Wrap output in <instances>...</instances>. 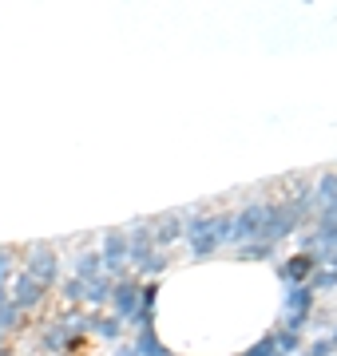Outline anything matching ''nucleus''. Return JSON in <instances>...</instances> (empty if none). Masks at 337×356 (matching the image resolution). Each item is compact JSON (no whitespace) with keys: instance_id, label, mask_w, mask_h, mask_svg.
Segmentation results:
<instances>
[{"instance_id":"nucleus-14","label":"nucleus","mask_w":337,"mask_h":356,"mask_svg":"<svg viewBox=\"0 0 337 356\" xmlns=\"http://www.w3.org/2000/svg\"><path fill=\"white\" fill-rule=\"evenodd\" d=\"M0 356H4V353H0Z\"/></svg>"},{"instance_id":"nucleus-3","label":"nucleus","mask_w":337,"mask_h":356,"mask_svg":"<svg viewBox=\"0 0 337 356\" xmlns=\"http://www.w3.org/2000/svg\"><path fill=\"white\" fill-rule=\"evenodd\" d=\"M266 229V206H250L238 214V226L230 229V238H258Z\"/></svg>"},{"instance_id":"nucleus-9","label":"nucleus","mask_w":337,"mask_h":356,"mask_svg":"<svg viewBox=\"0 0 337 356\" xmlns=\"http://www.w3.org/2000/svg\"><path fill=\"white\" fill-rule=\"evenodd\" d=\"M306 269H310V257H298V261H290V266H285V277L298 281L301 273H306Z\"/></svg>"},{"instance_id":"nucleus-5","label":"nucleus","mask_w":337,"mask_h":356,"mask_svg":"<svg viewBox=\"0 0 337 356\" xmlns=\"http://www.w3.org/2000/svg\"><path fill=\"white\" fill-rule=\"evenodd\" d=\"M131 356H167V348L151 337V329H143V337H139V344L131 348Z\"/></svg>"},{"instance_id":"nucleus-8","label":"nucleus","mask_w":337,"mask_h":356,"mask_svg":"<svg viewBox=\"0 0 337 356\" xmlns=\"http://www.w3.org/2000/svg\"><path fill=\"white\" fill-rule=\"evenodd\" d=\"M274 348H278V341H274V337H266V341H258L246 356H274Z\"/></svg>"},{"instance_id":"nucleus-12","label":"nucleus","mask_w":337,"mask_h":356,"mask_svg":"<svg viewBox=\"0 0 337 356\" xmlns=\"http://www.w3.org/2000/svg\"><path fill=\"white\" fill-rule=\"evenodd\" d=\"M329 348H334L329 341H318V344H310V348H306V356H329Z\"/></svg>"},{"instance_id":"nucleus-13","label":"nucleus","mask_w":337,"mask_h":356,"mask_svg":"<svg viewBox=\"0 0 337 356\" xmlns=\"http://www.w3.org/2000/svg\"><path fill=\"white\" fill-rule=\"evenodd\" d=\"M329 344H337V332H334V341H329Z\"/></svg>"},{"instance_id":"nucleus-1","label":"nucleus","mask_w":337,"mask_h":356,"mask_svg":"<svg viewBox=\"0 0 337 356\" xmlns=\"http://www.w3.org/2000/svg\"><path fill=\"white\" fill-rule=\"evenodd\" d=\"M187 238H191V250L198 257H207L222 238H230V218H214V222H195L187 226Z\"/></svg>"},{"instance_id":"nucleus-7","label":"nucleus","mask_w":337,"mask_h":356,"mask_svg":"<svg viewBox=\"0 0 337 356\" xmlns=\"http://www.w3.org/2000/svg\"><path fill=\"white\" fill-rule=\"evenodd\" d=\"M119 254H127V238H123V234H111V238H107V250H104V261L116 266Z\"/></svg>"},{"instance_id":"nucleus-2","label":"nucleus","mask_w":337,"mask_h":356,"mask_svg":"<svg viewBox=\"0 0 337 356\" xmlns=\"http://www.w3.org/2000/svg\"><path fill=\"white\" fill-rule=\"evenodd\" d=\"M310 305H313V289L310 285H298V289H290V297H285V309H290V332H298L301 325H306V317H310Z\"/></svg>"},{"instance_id":"nucleus-11","label":"nucleus","mask_w":337,"mask_h":356,"mask_svg":"<svg viewBox=\"0 0 337 356\" xmlns=\"http://www.w3.org/2000/svg\"><path fill=\"white\" fill-rule=\"evenodd\" d=\"M100 269V254H88L84 261H79V277H88V273H95Z\"/></svg>"},{"instance_id":"nucleus-6","label":"nucleus","mask_w":337,"mask_h":356,"mask_svg":"<svg viewBox=\"0 0 337 356\" xmlns=\"http://www.w3.org/2000/svg\"><path fill=\"white\" fill-rule=\"evenodd\" d=\"M20 305H36L40 301V281L36 277H20V293H16Z\"/></svg>"},{"instance_id":"nucleus-4","label":"nucleus","mask_w":337,"mask_h":356,"mask_svg":"<svg viewBox=\"0 0 337 356\" xmlns=\"http://www.w3.org/2000/svg\"><path fill=\"white\" fill-rule=\"evenodd\" d=\"M111 301H116V309H119V313H127V317L139 313V289H135V285H116Z\"/></svg>"},{"instance_id":"nucleus-15","label":"nucleus","mask_w":337,"mask_h":356,"mask_svg":"<svg viewBox=\"0 0 337 356\" xmlns=\"http://www.w3.org/2000/svg\"><path fill=\"white\" fill-rule=\"evenodd\" d=\"M334 210H337V206H334Z\"/></svg>"},{"instance_id":"nucleus-10","label":"nucleus","mask_w":337,"mask_h":356,"mask_svg":"<svg viewBox=\"0 0 337 356\" xmlns=\"http://www.w3.org/2000/svg\"><path fill=\"white\" fill-rule=\"evenodd\" d=\"M337 198V178L329 175V178H322V202H334Z\"/></svg>"}]
</instances>
